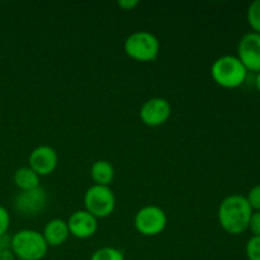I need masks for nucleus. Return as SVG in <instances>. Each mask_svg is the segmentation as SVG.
Masks as SVG:
<instances>
[{
  "instance_id": "nucleus-1",
  "label": "nucleus",
  "mask_w": 260,
  "mask_h": 260,
  "mask_svg": "<svg viewBox=\"0 0 260 260\" xmlns=\"http://www.w3.org/2000/svg\"><path fill=\"white\" fill-rule=\"evenodd\" d=\"M251 213L253 210L246 197L231 194L226 197L218 207V222L230 235H240L248 230Z\"/></svg>"
},
{
  "instance_id": "nucleus-2",
  "label": "nucleus",
  "mask_w": 260,
  "mask_h": 260,
  "mask_svg": "<svg viewBox=\"0 0 260 260\" xmlns=\"http://www.w3.org/2000/svg\"><path fill=\"white\" fill-rule=\"evenodd\" d=\"M212 79L220 86L235 89L243 85L248 76V70L241 63L238 56L225 55L218 57L211 66Z\"/></svg>"
},
{
  "instance_id": "nucleus-3",
  "label": "nucleus",
  "mask_w": 260,
  "mask_h": 260,
  "mask_svg": "<svg viewBox=\"0 0 260 260\" xmlns=\"http://www.w3.org/2000/svg\"><path fill=\"white\" fill-rule=\"evenodd\" d=\"M10 248L20 260H42L48 250V245L42 233L24 229L12 236Z\"/></svg>"
},
{
  "instance_id": "nucleus-4",
  "label": "nucleus",
  "mask_w": 260,
  "mask_h": 260,
  "mask_svg": "<svg viewBox=\"0 0 260 260\" xmlns=\"http://www.w3.org/2000/svg\"><path fill=\"white\" fill-rule=\"evenodd\" d=\"M124 52L140 62H151L159 56L160 42L152 33L137 30L131 33L124 41Z\"/></svg>"
},
{
  "instance_id": "nucleus-5",
  "label": "nucleus",
  "mask_w": 260,
  "mask_h": 260,
  "mask_svg": "<svg viewBox=\"0 0 260 260\" xmlns=\"http://www.w3.org/2000/svg\"><path fill=\"white\" fill-rule=\"evenodd\" d=\"M84 206L95 218H106L116 208V196L109 187L94 184L85 192Z\"/></svg>"
},
{
  "instance_id": "nucleus-6",
  "label": "nucleus",
  "mask_w": 260,
  "mask_h": 260,
  "mask_svg": "<svg viewBox=\"0 0 260 260\" xmlns=\"http://www.w3.org/2000/svg\"><path fill=\"white\" fill-rule=\"evenodd\" d=\"M167 213L159 206H145L135 216V228L144 236H156L165 230Z\"/></svg>"
},
{
  "instance_id": "nucleus-7",
  "label": "nucleus",
  "mask_w": 260,
  "mask_h": 260,
  "mask_svg": "<svg viewBox=\"0 0 260 260\" xmlns=\"http://www.w3.org/2000/svg\"><path fill=\"white\" fill-rule=\"evenodd\" d=\"M47 206V193L42 187L30 190H20L14 198L15 211L27 217H33L42 212Z\"/></svg>"
},
{
  "instance_id": "nucleus-8",
  "label": "nucleus",
  "mask_w": 260,
  "mask_h": 260,
  "mask_svg": "<svg viewBox=\"0 0 260 260\" xmlns=\"http://www.w3.org/2000/svg\"><path fill=\"white\" fill-rule=\"evenodd\" d=\"M172 116V106L165 98L155 96L142 104L140 118L146 126L159 127L164 124Z\"/></svg>"
},
{
  "instance_id": "nucleus-9",
  "label": "nucleus",
  "mask_w": 260,
  "mask_h": 260,
  "mask_svg": "<svg viewBox=\"0 0 260 260\" xmlns=\"http://www.w3.org/2000/svg\"><path fill=\"white\" fill-rule=\"evenodd\" d=\"M238 58L248 71H260V35L249 32L243 36L238 45Z\"/></svg>"
},
{
  "instance_id": "nucleus-10",
  "label": "nucleus",
  "mask_w": 260,
  "mask_h": 260,
  "mask_svg": "<svg viewBox=\"0 0 260 260\" xmlns=\"http://www.w3.org/2000/svg\"><path fill=\"white\" fill-rule=\"evenodd\" d=\"M29 168L38 174L40 177L42 175H48L57 168L58 156L57 152L53 147L42 145L36 149L29 155Z\"/></svg>"
},
{
  "instance_id": "nucleus-11",
  "label": "nucleus",
  "mask_w": 260,
  "mask_h": 260,
  "mask_svg": "<svg viewBox=\"0 0 260 260\" xmlns=\"http://www.w3.org/2000/svg\"><path fill=\"white\" fill-rule=\"evenodd\" d=\"M70 235L76 239H89L98 230V218L94 217L88 211H75L66 221Z\"/></svg>"
},
{
  "instance_id": "nucleus-12",
  "label": "nucleus",
  "mask_w": 260,
  "mask_h": 260,
  "mask_svg": "<svg viewBox=\"0 0 260 260\" xmlns=\"http://www.w3.org/2000/svg\"><path fill=\"white\" fill-rule=\"evenodd\" d=\"M42 235L48 246L62 245L70 236L68 222L61 218H53L46 223Z\"/></svg>"
},
{
  "instance_id": "nucleus-13",
  "label": "nucleus",
  "mask_w": 260,
  "mask_h": 260,
  "mask_svg": "<svg viewBox=\"0 0 260 260\" xmlns=\"http://www.w3.org/2000/svg\"><path fill=\"white\" fill-rule=\"evenodd\" d=\"M90 177L96 185L109 187L114 179V168L107 160H96L90 168Z\"/></svg>"
},
{
  "instance_id": "nucleus-14",
  "label": "nucleus",
  "mask_w": 260,
  "mask_h": 260,
  "mask_svg": "<svg viewBox=\"0 0 260 260\" xmlns=\"http://www.w3.org/2000/svg\"><path fill=\"white\" fill-rule=\"evenodd\" d=\"M13 180L19 190H30L40 187V175L36 174L29 167H22L15 170Z\"/></svg>"
},
{
  "instance_id": "nucleus-15",
  "label": "nucleus",
  "mask_w": 260,
  "mask_h": 260,
  "mask_svg": "<svg viewBox=\"0 0 260 260\" xmlns=\"http://www.w3.org/2000/svg\"><path fill=\"white\" fill-rule=\"evenodd\" d=\"M90 260H126L123 251L112 246H103L93 253Z\"/></svg>"
},
{
  "instance_id": "nucleus-16",
  "label": "nucleus",
  "mask_w": 260,
  "mask_h": 260,
  "mask_svg": "<svg viewBox=\"0 0 260 260\" xmlns=\"http://www.w3.org/2000/svg\"><path fill=\"white\" fill-rule=\"evenodd\" d=\"M246 19H248L249 25L253 28V32L260 35V0H255L249 5Z\"/></svg>"
},
{
  "instance_id": "nucleus-17",
  "label": "nucleus",
  "mask_w": 260,
  "mask_h": 260,
  "mask_svg": "<svg viewBox=\"0 0 260 260\" xmlns=\"http://www.w3.org/2000/svg\"><path fill=\"white\" fill-rule=\"evenodd\" d=\"M245 253L249 260H260V236H251L249 239Z\"/></svg>"
},
{
  "instance_id": "nucleus-18",
  "label": "nucleus",
  "mask_w": 260,
  "mask_h": 260,
  "mask_svg": "<svg viewBox=\"0 0 260 260\" xmlns=\"http://www.w3.org/2000/svg\"><path fill=\"white\" fill-rule=\"evenodd\" d=\"M249 205H250L253 211H260V184L255 185L249 190L248 196H246Z\"/></svg>"
},
{
  "instance_id": "nucleus-19",
  "label": "nucleus",
  "mask_w": 260,
  "mask_h": 260,
  "mask_svg": "<svg viewBox=\"0 0 260 260\" xmlns=\"http://www.w3.org/2000/svg\"><path fill=\"white\" fill-rule=\"evenodd\" d=\"M10 226V215L8 210L3 206H0V238L7 235Z\"/></svg>"
},
{
  "instance_id": "nucleus-20",
  "label": "nucleus",
  "mask_w": 260,
  "mask_h": 260,
  "mask_svg": "<svg viewBox=\"0 0 260 260\" xmlns=\"http://www.w3.org/2000/svg\"><path fill=\"white\" fill-rule=\"evenodd\" d=\"M248 230L251 231L253 236H260V211H253Z\"/></svg>"
},
{
  "instance_id": "nucleus-21",
  "label": "nucleus",
  "mask_w": 260,
  "mask_h": 260,
  "mask_svg": "<svg viewBox=\"0 0 260 260\" xmlns=\"http://www.w3.org/2000/svg\"><path fill=\"white\" fill-rule=\"evenodd\" d=\"M139 4L140 3L137 0H121V2L117 3V5L123 10H134Z\"/></svg>"
},
{
  "instance_id": "nucleus-22",
  "label": "nucleus",
  "mask_w": 260,
  "mask_h": 260,
  "mask_svg": "<svg viewBox=\"0 0 260 260\" xmlns=\"http://www.w3.org/2000/svg\"><path fill=\"white\" fill-rule=\"evenodd\" d=\"M0 260H17V256L13 253L12 248L0 249Z\"/></svg>"
},
{
  "instance_id": "nucleus-23",
  "label": "nucleus",
  "mask_w": 260,
  "mask_h": 260,
  "mask_svg": "<svg viewBox=\"0 0 260 260\" xmlns=\"http://www.w3.org/2000/svg\"><path fill=\"white\" fill-rule=\"evenodd\" d=\"M255 86L258 89V91L260 93V71L256 73V78H255Z\"/></svg>"
},
{
  "instance_id": "nucleus-24",
  "label": "nucleus",
  "mask_w": 260,
  "mask_h": 260,
  "mask_svg": "<svg viewBox=\"0 0 260 260\" xmlns=\"http://www.w3.org/2000/svg\"><path fill=\"white\" fill-rule=\"evenodd\" d=\"M17 260H20V259H17Z\"/></svg>"
}]
</instances>
